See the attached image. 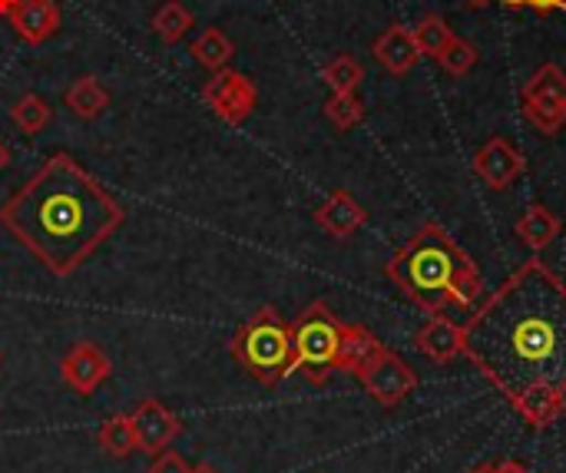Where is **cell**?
<instances>
[{"label":"cell","instance_id":"obj_1","mask_svg":"<svg viewBox=\"0 0 566 473\" xmlns=\"http://www.w3.org/2000/svg\"><path fill=\"white\" fill-rule=\"evenodd\" d=\"M527 428L566 414V282L544 262H521L468 318L464 351Z\"/></svg>","mask_w":566,"mask_h":473},{"label":"cell","instance_id":"obj_2","mask_svg":"<svg viewBox=\"0 0 566 473\" xmlns=\"http://www.w3.org/2000/svg\"><path fill=\"white\" fill-rule=\"evenodd\" d=\"M123 222V202L70 153H53L0 206V225L53 278H70L86 265Z\"/></svg>","mask_w":566,"mask_h":473},{"label":"cell","instance_id":"obj_3","mask_svg":"<svg viewBox=\"0 0 566 473\" xmlns=\"http://www.w3.org/2000/svg\"><path fill=\"white\" fill-rule=\"evenodd\" d=\"M385 275L424 315H444L451 305L468 312L484 295L478 262L438 222L415 229L388 259Z\"/></svg>","mask_w":566,"mask_h":473},{"label":"cell","instance_id":"obj_4","mask_svg":"<svg viewBox=\"0 0 566 473\" xmlns=\"http://www.w3.org/2000/svg\"><path fill=\"white\" fill-rule=\"evenodd\" d=\"M229 351L235 365L265 388H279L289 375H295L292 325L272 305L255 308V315L239 325Z\"/></svg>","mask_w":566,"mask_h":473},{"label":"cell","instance_id":"obj_5","mask_svg":"<svg viewBox=\"0 0 566 473\" xmlns=\"http://www.w3.org/2000/svg\"><path fill=\"white\" fill-rule=\"evenodd\" d=\"M345 322L328 308V302H312L292 322V345H295V371L305 375L308 385L322 388L335 375L338 348H342Z\"/></svg>","mask_w":566,"mask_h":473},{"label":"cell","instance_id":"obj_6","mask_svg":"<svg viewBox=\"0 0 566 473\" xmlns=\"http://www.w3.org/2000/svg\"><path fill=\"white\" fill-rule=\"evenodd\" d=\"M521 109L541 136H557L566 123V73L557 63H544L521 86Z\"/></svg>","mask_w":566,"mask_h":473},{"label":"cell","instance_id":"obj_7","mask_svg":"<svg viewBox=\"0 0 566 473\" xmlns=\"http://www.w3.org/2000/svg\"><path fill=\"white\" fill-rule=\"evenodd\" d=\"M355 378L371 395V401L388 408V411L398 408L405 398H411V391L418 388V371L388 345H378L371 351V358L355 371Z\"/></svg>","mask_w":566,"mask_h":473},{"label":"cell","instance_id":"obj_8","mask_svg":"<svg viewBox=\"0 0 566 473\" xmlns=\"http://www.w3.org/2000/svg\"><path fill=\"white\" fill-rule=\"evenodd\" d=\"M202 103L226 123V126H242L259 103V86L239 73V70H216L202 83Z\"/></svg>","mask_w":566,"mask_h":473},{"label":"cell","instance_id":"obj_9","mask_svg":"<svg viewBox=\"0 0 566 473\" xmlns=\"http://www.w3.org/2000/svg\"><path fill=\"white\" fill-rule=\"evenodd\" d=\"M474 172H478V179L484 186H491L494 192H504V189H511V186H517L524 179L527 159L507 136H491L474 153Z\"/></svg>","mask_w":566,"mask_h":473},{"label":"cell","instance_id":"obj_10","mask_svg":"<svg viewBox=\"0 0 566 473\" xmlns=\"http://www.w3.org/2000/svg\"><path fill=\"white\" fill-rule=\"evenodd\" d=\"M109 375H113V361L93 341H76L60 358V378L80 398H93L99 385L109 381Z\"/></svg>","mask_w":566,"mask_h":473},{"label":"cell","instance_id":"obj_11","mask_svg":"<svg viewBox=\"0 0 566 473\" xmlns=\"http://www.w3.org/2000/svg\"><path fill=\"white\" fill-rule=\"evenodd\" d=\"M133 428H136V444H139V451L143 454H163L176 438H179V431H182V424H179V418L166 408V404H159L156 398H146V401H139V408L133 411Z\"/></svg>","mask_w":566,"mask_h":473},{"label":"cell","instance_id":"obj_12","mask_svg":"<svg viewBox=\"0 0 566 473\" xmlns=\"http://www.w3.org/2000/svg\"><path fill=\"white\" fill-rule=\"evenodd\" d=\"M3 20L13 27V33L23 43L40 46V43H46L60 30L63 13H60V3L56 0H17Z\"/></svg>","mask_w":566,"mask_h":473},{"label":"cell","instance_id":"obj_13","mask_svg":"<svg viewBox=\"0 0 566 473\" xmlns=\"http://www.w3.org/2000/svg\"><path fill=\"white\" fill-rule=\"evenodd\" d=\"M368 222V209L348 192V189H335L318 209H315V225L338 239V242H348L352 235H358V229Z\"/></svg>","mask_w":566,"mask_h":473},{"label":"cell","instance_id":"obj_14","mask_svg":"<svg viewBox=\"0 0 566 473\" xmlns=\"http://www.w3.org/2000/svg\"><path fill=\"white\" fill-rule=\"evenodd\" d=\"M415 351H421L434 365H451L464 351V325L431 315L418 332H415Z\"/></svg>","mask_w":566,"mask_h":473},{"label":"cell","instance_id":"obj_15","mask_svg":"<svg viewBox=\"0 0 566 473\" xmlns=\"http://www.w3.org/2000/svg\"><path fill=\"white\" fill-rule=\"evenodd\" d=\"M371 53H375V60H378L388 73H395V76L411 73V70L418 66V60H421V50H418V43H415V33H411L408 27H401V23L388 27V30L375 40Z\"/></svg>","mask_w":566,"mask_h":473},{"label":"cell","instance_id":"obj_16","mask_svg":"<svg viewBox=\"0 0 566 473\" xmlns=\"http://www.w3.org/2000/svg\"><path fill=\"white\" fill-rule=\"evenodd\" d=\"M514 232H517V239H521L531 252H544V249H551V245L560 239L564 222H560V216L551 212L547 206L531 202V206L524 209V216L517 219Z\"/></svg>","mask_w":566,"mask_h":473},{"label":"cell","instance_id":"obj_17","mask_svg":"<svg viewBox=\"0 0 566 473\" xmlns=\"http://www.w3.org/2000/svg\"><path fill=\"white\" fill-rule=\"evenodd\" d=\"M63 103L70 106V113L76 116V119H96L99 113H106V106H109V93H106V86L93 76V73H86V76H80V80H73L70 86H66V93H63Z\"/></svg>","mask_w":566,"mask_h":473},{"label":"cell","instance_id":"obj_18","mask_svg":"<svg viewBox=\"0 0 566 473\" xmlns=\"http://www.w3.org/2000/svg\"><path fill=\"white\" fill-rule=\"evenodd\" d=\"M189 53L199 66H206L209 73L216 70H226L229 60L235 56V43L229 40V33L222 27H206L192 43H189Z\"/></svg>","mask_w":566,"mask_h":473},{"label":"cell","instance_id":"obj_19","mask_svg":"<svg viewBox=\"0 0 566 473\" xmlns=\"http://www.w3.org/2000/svg\"><path fill=\"white\" fill-rule=\"evenodd\" d=\"M381 341L365 328V325H348L345 322V328H342V348H338V365H335V371H345V375H352L355 378V371L371 358V351L378 348Z\"/></svg>","mask_w":566,"mask_h":473},{"label":"cell","instance_id":"obj_20","mask_svg":"<svg viewBox=\"0 0 566 473\" xmlns=\"http://www.w3.org/2000/svg\"><path fill=\"white\" fill-rule=\"evenodd\" d=\"M96 448H99L106 458H116V461L136 454L139 444H136L133 414H113V418H106V421L99 424V431H96Z\"/></svg>","mask_w":566,"mask_h":473},{"label":"cell","instance_id":"obj_21","mask_svg":"<svg viewBox=\"0 0 566 473\" xmlns=\"http://www.w3.org/2000/svg\"><path fill=\"white\" fill-rule=\"evenodd\" d=\"M192 23H196V17H192V10H189L182 0H166V3L153 13V33H156L166 46L179 43V40L192 30Z\"/></svg>","mask_w":566,"mask_h":473},{"label":"cell","instance_id":"obj_22","mask_svg":"<svg viewBox=\"0 0 566 473\" xmlns=\"http://www.w3.org/2000/svg\"><path fill=\"white\" fill-rule=\"evenodd\" d=\"M415 43H418V50H421V56H431V60H438L441 53H444V46L458 36L454 30H451V23L444 20V17H438V13H424L418 23H415Z\"/></svg>","mask_w":566,"mask_h":473},{"label":"cell","instance_id":"obj_23","mask_svg":"<svg viewBox=\"0 0 566 473\" xmlns=\"http://www.w3.org/2000/svg\"><path fill=\"white\" fill-rule=\"evenodd\" d=\"M50 116H53L50 103H46L43 96H36V93H23V96L10 106V123H13L23 136L43 133L46 123H50Z\"/></svg>","mask_w":566,"mask_h":473},{"label":"cell","instance_id":"obj_24","mask_svg":"<svg viewBox=\"0 0 566 473\" xmlns=\"http://www.w3.org/2000/svg\"><path fill=\"white\" fill-rule=\"evenodd\" d=\"M322 76H325V83H328L332 93H355V90L361 86V80H365V66H361L358 56L338 53V56H332V60L325 63Z\"/></svg>","mask_w":566,"mask_h":473},{"label":"cell","instance_id":"obj_25","mask_svg":"<svg viewBox=\"0 0 566 473\" xmlns=\"http://www.w3.org/2000/svg\"><path fill=\"white\" fill-rule=\"evenodd\" d=\"M325 116H328V123L335 129L348 133V129H355L365 119V106H361L358 93H332L325 99Z\"/></svg>","mask_w":566,"mask_h":473},{"label":"cell","instance_id":"obj_26","mask_svg":"<svg viewBox=\"0 0 566 473\" xmlns=\"http://www.w3.org/2000/svg\"><path fill=\"white\" fill-rule=\"evenodd\" d=\"M478 60H481L478 46H474L471 40H464V36H454V40L444 46V53L438 56L441 70H448L451 76H468V73L478 66Z\"/></svg>","mask_w":566,"mask_h":473},{"label":"cell","instance_id":"obj_27","mask_svg":"<svg viewBox=\"0 0 566 473\" xmlns=\"http://www.w3.org/2000/svg\"><path fill=\"white\" fill-rule=\"evenodd\" d=\"M189 471H192V467H189L176 451H169V448H166L163 454H156V458H153V464H149V471L146 473H189Z\"/></svg>","mask_w":566,"mask_h":473},{"label":"cell","instance_id":"obj_28","mask_svg":"<svg viewBox=\"0 0 566 473\" xmlns=\"http://www.w3.org/2000/svg\"><path fill=\"white\" fill-rule=\"evenodd\" d=\"M471 473H531V471H527V464H521V461L507 458V461H497V464H481V467H474Z\"/></svg>","mask_w":566,"mask_h":473},{"label":"cell","instance_id":"obj_29","mask_svg":"<svg viewBox=\"0 0 566 473\" xmlns=\"http://www.w3.org/2000/svg\"><path fill=\"white\" fill-rule=\"evenodd\" d=\"M527 7H534L537 13H551V10L564 7V0H527Z\"/></svg>","mask_w":566,"mask_h":473},{"label":"cell","instance_id":"obj_30","mask_svg":"<svg viewBox=\"0 0 566 473\" xmlns=\"http://www.w3.org/2000/svg\"><path fill=\"white\" fill-rule=\"evenodd\" d=\"M7 166H10V146H7V143L0 139V172H3Z\"/></svg>","mask_w":566,"mask_h":473},{"label":"cell","instance_id":"obj_31","mask_svg":"<svg viewBox=\"0 0 566 473\" xmlns=\"http://www.w3.org/2000/svg\"><path fill=\"white\" fill-rule=\"evenodd\" d=\"M189 473H219V471H216L212 464H196V467H192Z\"/></svg>","mask_w":566,"mask_h":473},{"label":"cell","instance_id":"obj_32","mask_svg":"<svg viewBox=\"0 0 566 473\" xmlns=\"http://www.w3.org/2000/svg\"><path fill=\"white\" fill-rule=\"evenodd\" d=\"M17 0H0V17H7L10 13V7H13Z\"/></svg>","mask_w":566,"mask_h":473},{"label":"cell","instance_id":"obj_33","mask_svg":"<svg viewBox=\"0 0 566 473\" xmlns=\"http://www.w3.org/2000/svg\"><path fill=\"white\" fill-rule=\"evenodd\" d=\"M497 3H504V7H527V0H497Z\"/></svg>","mask_w":566,"mask_h":473},{"label":"cell","instance_id":"obj_34","mask_svg":"<svg viewBox=\"0 0 566 473\" xmlns=\"http://www.w3.org/2000/svg\"><path fill=\"white\" fill-rule=\"evenodd\" d=\"M471 7H484V3H491V0H468Z\"/></svg>","mask_w":566,"mask_h":473},{"label":"cell","instance_id":"obj_35","mask_svg":"<svg viewBox=\"0 0 566 473\" xmlns=\"http://www.w3.org/2000/svg\"><path fill=\"white\" fill-rule=\"evenodd\" d=\"M0 365H3V355H0Z\"/></svg>","mask_w":566,"mask_h":473},{"label":"cell","instance_id":"obj_36","mask_svg":"<svg viewBox=\"0 0 566 473\" xmlns=\"http://www.w3.org/2000/svg\"><path fill=\"white\" fill-rule=\"evenodd\" d=\"M560 10H566V0H564V7H560Z\"/></svg>","mask_w":566,"mask_h":473}]
</instances>
